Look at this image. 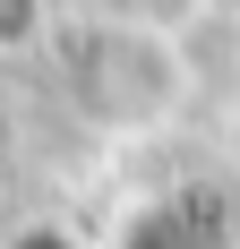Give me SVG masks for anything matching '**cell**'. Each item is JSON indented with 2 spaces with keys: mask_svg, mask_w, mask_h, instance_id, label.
<instances>
[{
  "mask_svg": "<svg viewBox=\"0 0 240 249\" xmlns=\"http://www.w3.org/2000/svg\"><path fill=\"white\" fill-rule=\"evenodd\" d=\"M17 249H77V241H60V232H34V241H17Z\"/></svg>",
  "mask_w": 240,
  "mask_h": 249,
  "instance_id": "1",
  "label": "cell"
}]
</instances>
